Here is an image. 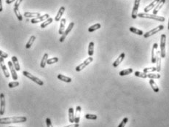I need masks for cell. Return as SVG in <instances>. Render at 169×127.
I'll return each instance as SVG.
<instances>
[{
	"mask_svg": "<svg viewBox=\"0 0 169 127\" xmlns=\"http://www.w3.org/2000/svg\"><path fill=\"white\" fill-rule=\"evenodd\" d=\"M3 8H2V0H0V12L2 11Z\"/></svg>",
	"mask_w": 169,
	"mask_h": 127,
	"instance_id": "45",
	"label": "cell"
},
{
	"mask_svg": "<svg viewBox=\"0 0 169 127\" xmlns=\"http://www.w3.org/2000/svg\"><path fill=\"white\" fill-rule=\"evenodd\" d=\"M138 17L139 18H150V19H153L155 21H165V18L162 17V16H158L154 14H149L146 12H144V13H138Z\"/></svg>",
	"mask_w": 169,
	"mask_h": 127,
	"instance_id": "2",
	"label": "cell"
},
{
	"mask_svg": "<svg viewBox=\"0 0 169 127\" xmlns=\"http://www.w3.org/2000/svg\"><path fill=\"white\" fill-rule=\"evenodd\" d=\"M159 2H160V0H154L152 3H150L149 5H147L146 8H144V11L147 13L148 12L150 11V10H152L153 8H155V6L158 4Z\"/></svg>",
	"mask_w": 169,
	"mask_h": 127,
	"instance_id": "18",
	"label": "cell"
},
{
	"mask_svg": "<svg viewBox=\"0 0 169 127\" xmlns=\"http://www.w3.org/2000/svg\"><path fill=\"white\" fill-rule=\"evenodd\" d=\"M165 3V0H160V2H158V4L155 6V8H154V10H153L154 15H156L158 12L160 10V9L163 7V5H164Z\"/></svg>",
	"mask_w": 169,
	"mask_h": 127,
	"instance_id": "16",
	"label": "cell"
},
{
	"mask_svg": "<svg viewBox=\"0 0 169 127\" xmlns=\"http://www.w3.org/2000/svg\"><path fill=\"white\" fill-rule=\"evenodd\" d=\"M35 39H36V37H35V36H34V35L31 36V37L29 38V41H28V42L26 43V48L27 49L31 48V46L32 45V44H33L34 42Z\"/></svg>",
	"mask_w": 169,
	"mask_h": 127,
	"instance_id": "31",
	"label": "cell"
},
{
	"mask_svg": "<svg viewBox=\"0 0 169 127\" xmlns=\"http://www.w3.org/2000/svg\"><path fill=\"white\" fill-rule=\"evenodd\" d=\"M8 64L9 66V68L10 69V73L12 75V79L14 80V81H17L18 80V75L16 73V70L15 69V67H14V66H13V64H12V62H10V61H9L8 62Z\"/></svg>",
	"mask_w": 169,
	"mask_h": 127,
	"instance_id": "10",
	"label": "cell"
},
{
	"mask_svg": "<svg viewBox=\"0 0 169 127\" xmlns=\"http://www.w3.org/2000/svg\"><path fill=\"white\" fill-rule=\"evenodd\" d=\"M88 55L90 56H92L94 54V42H90L89 43L88 46Z\"/></svg>",
	"mask_w": 169,
	"mask_h": 127,
	"instance_id": "29",
	"label": "cell"
},
{
	"mask_svg": "<svg viewBox=\"0 0 169 127\" xmlns=\"http://www.w3.org/2000/svg\"><path fill=\"white\" fill-rule=\"evenodd\" d=\"M47 59H48V54H45L42 58L41 63H40V66L42 68H45V65L47 64Z\"/></svg>",
	"mask_w": 169,
	"mask_h": 127,
	"instance_id": "26",
	"label": "cell"
},
{
	"mask_svg": "<svg viewBox=\"0 0 169 127\" xmlns=\"http://www.w3.org/2000/svg\"><path fill=\"white\" fill-rule=\"evenodd\" d=\"M129 30H130L132 33H134L136 35H144V32H143L142 30H140V29H136V28H135V27H130V28H129Z\"/></svg>",
	"mask_w": 169,
	"mask_h": 127,
	"instance_id": "28",
	"label": "cell"
},
{
	"mask_svg": "<svg viewBox=\"0 0 169 127\" xmlns=\"http://www.w3.org/2000/svg\"><path fill=\"white\" fill-rule=\"evenodd\" d=\"M24 16L26 17V18H32L34 17V18H37L41 16V14L39 12H24Z\"/></svg>",
	"mask_w": 169,
	"mask_h": 127,
	"instance_id": "23",
	"label": "cell"
},
{
	"mask_svg": "<svg viewBox=\"0 0 169 127\" xmlns=\"http://www.w3.org/2000/svg\"><path fill=\"white\" fill-rule=\"evenodd\" d=\"M160 54V51H158L157 55L155 56V63H156V71L158 72H160L161 70V57L159 56V54Z\"/></svg>",
	"mask_w": 169,
	"mask_h": 127,
	"instance_id": "13",
	"label": "cell"
},
{
	"mask_svg": "<svg viewBox=\"0 0 169 127\" xmlns=\"http://www.w3.org/2000/svg\"><path fill=\"white\" fill-rule=\"evenodd\" d=\"M81 107L77 106L76 108V111H75V115H74V123H79L80 120V114H81Z\"/></svg>",
	"mask_w": 169,
	"mask_h": 127,
	"instance_id": "17",
	"label": "cell"
},
{
	"mask_svg": "<svg viewBox=\"0 0 169 127\" xmlns=\"http://www.w3.org/2000/svg\"><path fill=\"white\" fill-rule=\"evenodd\" d=\"M23 75L25 76V77H28L29 79H30L31 81H34L35 83H37L39 85H44V83H43V81H42L40 79H39L38 77H35L33 75H31V73H29V72H28L27 71H23Z\"/></svg>",
	"mask_w": 169,
	"mask_h": 127,
	"instance_id": "3",
	"label": "cell"
},
{
	"mask_svg": "<svg viewBox=\"0 0 169 127\" xmlns=\"http://www.w3.org/2000/svg\"><path fill=\"white\" fill-rule=\"evenodd\" d=\"M19 82L18 81H13V82H10L9 84H8V87L9 88H15L19 85Z\"/></svg>",
	"mask_w": 169,
	"mask_h": 127,
	"instance_id": "39",
	"label": "cell"
},
{
	"mask_svg": "<svg viewBox=\"0 0 169 127\" xmlns=\"http://www.w3.org/2000/svg\"><path fill=\"white\" fill-rule=\"evenodd\" d=\"M16 0H6V3L8 4H12L13 2H15Z\"/></svg>",
	"mask_w": 169,
	"mask_h": 127,
	"instance_id": "44",
	"label": "cell"
},
{
	"mask_svg": "<svg viewBox=\"0 0 169 127\" xmlns=\"http://www.w3.org/2000/svg\"><path fill=\"white\" fill-rule=\"evenodd\" d=\"M0 57H2V58H7L8 57V54L7 53H5V52H3V51H2V50H0Z\"/></svg>",
	"mask_w": 169,
	"mask_h": 127,
	"instance_id": "41",
	"label": "cell"
},
{
	"mask_svg": "<svg viewBox=\"0 0 169 127\" xmlns=\"http://www.w3.org/2000/svg\"><path fill=\"white\" fill-rule=\"evenodd\" d=\"M80 126V125H79V123H72V124H70L69 126H66L64 127H79Z\"/></svg>",
	"mask_w": 169,
	"mask_h": 127,
	"instance_id": "43",
	"label": "cell"
},
{
	"mask_svg": "<svg viewBox=\"0 0 169 127\" xmlns=\"http://www.w3.org/2000/svg\"><path fill=\"white\" fill-rule=\"evenodd\" d=\"M149 83H150V85H151V87L153 89V91L155 93H158L159 92V91H160V89L158 88V85L156 84V83L154 81V80L152 79H150V81H149Z\"/></svg>",
	"mask_w": 169,
	"mask_h": 127,
	"instance_id": "25",
	"label": "cell"
},
{
	"mask_svg": "<svg viewBox=\"0 0 169 127\" xmlns=\"http://www.w3.org/2000/svg\"><path fill=\"white\" fill-rule=\"evenodd\" d=\"M84 117L86 119L88 120H96L98 118V116L96 115H94V114H86Z\"/></svg>",
	"mask_w": 169,
	"mask_h": 127,
	"instance_id": "37",
	"label": "cell"
},
{
	"mask_svg": "<svg viewBox=\"0 0 169 127\" xmlns=\"http://www.w3.org/2000/svg\"><path fill=\"white\" fill-rule=\"evenodd\" d=\"M168 29L169 30V21H168Z\"/></svg>",
	"mask_w": 169,
	"mask_h": 127,
	"instance_id": "46",
	"label": "cell"
},
{
	"mask_svg": "<svg viewBox=\"0 0 169 127\" xmlns=\"http://www.w3.org/2000/svg\"><path fill=\"white\" fill-rule=\"evenodd\" d=\"M128 118H123V120L121 121V123H119V125L118 126V127H125V125H126V123H128Z\"/></svg>",
	"mask_w": 169,
	"mask_h": 127,
	"instance_id": "40",
	"label": "cell"
},
{
	"mask_svg": "<svg viewBox=\"0 0 169 127\" xmlns=\"http://www.w3.org/2000/svg\"><path fill=\"white\" fill-rule=\"evenodd\" d=\"M69 120L71 123H74V112L72 108H70L69 109Z\"/></svg>",
	"mask_w": 169,
	"mask_h": 127,
	"instance_id": "24",
	"label": "cell"
},
{
	"mask_svg": "<svg viewBox=\"0 0 169 127\" xmlns=\"http://www.w3.org/2000/svg\"><path fill=\"white\" fill-rule=\"evenodd\" d=\"M0 116H3L5 112V97L4 93H0Z\"/></svg>",
	"mask_w": 169,
	"mask_h": 127,
	"instance_id": "7",
	"label": "cell"
},
{
	"mask_svg": "<svg viewBox=\"0 0 169 127\" xmlns=\"http://www.w3.org/2000/svg\"><path fill=\"white\" fill-rule=\"evenodd\" d=\"M64 11H65V8H64V7H61V8L59 9V10H58V12H57V15L55 16V21H59L61 20V17L62 16H63Z\"/></svg>",
	"mask_w": 169,
	"mask_h": 127,
	"instance_id": "19",
	"label": "cell"
},
{
	"mask_svg": "<svg viewBox=\"0 0 169 127\" xmlns=\"http://www.w3.org/2000/svg\"><path fill=\"white\" fill-rule=\"evenodd\" d=\"M143 71L144 73H152L156 71V67H145L143 69Z\"/></svg>",
	"mask_w": 169,
	"mask_h": 127,
	"instance_id": "34",
	"label": "cell"
},
{
	"mask_svg": "<svg viewBox=\"0 0 169 127\" xmlns=\"http://www.w3.org/2000/svg\"><path fill=\"white\" fill-rule=\"evenodd\" d=\"M101 24L100 23H96V24H94V25H93L90 27H89L88 28V31L89 32H93L94 31H96V30H98V29H100L101 28Z\"/></svg>",
	"mask_w": 169,
	"mask_h": 127,
	"instance_id": "30",
	"label": "cell"
},
{
	"mask_svg": "<svg viewBox=\"0 0 169 127\" xmlns=\"http://www.w3.org/2000/svg\"><path fill=\"white\" fill-rule=\"evenodd\" d=\"M10 127H15V126H10Z\"/></svg>",
	"mask_w": 169,
	"mask_h": 127,
	"instance_id": "47",
	"label": "cell"
},
{
	"mask_svg": "<svg viewBox=\"0 0 169 127\" xmlns=\"http://www.w3.org/2000/svg\"><path fill=\"white\" fill-rule=\"evenodd\" d=\"M140 2H141V0H135L134 1V6L133 8L132 15H131L133 19H136L138 17V10L139 5H140Z\"/></svg>",
	"mask_w": 169,
	"mask_h": 127,
	"instance_id": "8",
	"label": "cell"
},
{
	"mask_svg": "<svg viewBox=\"0 0 169 127\" xmlns=\"http://www.w3.org/2000/svg\"><path fill=\"white\" fill-rule=\"evenodd\" d=\"M158 44L157 43H154L153 46H152V59H151V62L152 64L155 63V56L157 55L158 53Z\"/></svg>",
	"mask_w": 169,
	"mask_h": 127,
	"instance_id": "14",
	"label": "cell"
},
{
	"mask_svg": "<svg viewBox=\"0 0 169 127\" xmlns=\"http://www.w3.org/2000/svg\"><path fill=\"white\" fill-rule=\"evenodd\" d=\"M58 62V58L57 57H54V58H51L50 59H47V64H55L56 62Z\"/></svg>",
	"mask_w": 169,
	"mask_h": 127,
	"instance_id": "38",
	"label": "cell"
},
{
	"mask_svg": "<svg viewBox=\"0 0 169 127\" xmlns=\"http://www.w3.org/2000/svg\"><path fill=\"white\" fill-rule=\"evenodd\" d=\"M160 75L159 74H154V73H150L147 75V77H149L150 79H160Z\"/></svg>",
	"mask_w": 169,
	"mask_h": 127,
	"instance_id": "36",
	"label": "cell"
},
{
	"mask_svg": "<svg viewBox=\"0 0 169 127\" xmlns=\"http://www.w3.org/2000/svg\"><path fill=\"white\" fill-rule=\"evenodd\" d=\"M165 45H166V35L163 34L160 39V56L161 58H165Z\"/></svg>",
	"mask_w": 169,
	"mask_h": 127,
	"instance_id": "4",
	"label": "cell"
},
{
	"mask_svg": "<svg viewBox=\"0 0 169 127\" xmlns=\"http://www.w3.org/2000/svg\"><path fill=\"white\" fill-rule=\"evenodd\" d=\"M53 18H49L48 19L45 20V21H43V23L41 24V28H45L47 27L48 25H50V23L53 22Z\"/></svg>",
	"mask_w": 169,
	"mask_h": 127,
	"instance_id": "32",
	"label": "cell"
},
{
	"mask_svg": "<svg viewBox=\"0 0 169 127\" xmlns=\"http://www.w3.org/2000/svg\"><path fill=\"white\" fill-rule=\"evenodd\" d=\"M74 26V22H71V23H69V26L67 27V29H66L64 32V34L62 35L61 37L60 38V42H63L64 41V39H65L66 37V36L69 35V32L72 31V29H73Z\"/></svg>",
	"mask_w": 169,
	"mask_h": 127,
	"instance_id": "9",
	"label": "cell"
},
{
	"mask_svg": "<svg viewBox=\"0 0 169 127\" xmlns=\"http://www.w3.org/2000/svg\"><path fill=\"white\" fill-rule=\"evenodd\" d=\"M133 69L129 68V69H123L122 71H120L119 74L120 76H125V75H129V74L133 73Z\"/></svg>",
	"mask_w": 169,
	"mask_h": 127,
	"instance_id": "27",
	"label": "cell"
},
{
	"mask_svg": "<svg viewBox=\"0 0 169 127\" xmlns=\"http://www.w3.org/2000/svg\"><path fill=\"white\" fill-rule=\"evenodd\" d=\"M0 66H1V68L2 69V71H3V73H4V76L5 77H10V72H9V71L8 70V68H7V66L6 65L4 64V58H2V57H0Z\"/></svg>",
	"mask_w": 169,
	"mask_h": 127,
	"instance_id": "11",
	"label": "cell"
},
{
	"mask_svg": "<svg viewBox=\"0 0 169 127\" xmlns=\"http://www.w3.org/2000/svg\"><path fill=\"white\" fill-rule=\"evenodd\" d=\"M134 75L136 77H141V78H146L147 77V74L144 72H135Z\"/></svg>",
	"mask_w": 169,
	"mask_h": 127,
	"instance_id": "35",
	"label": "cell"
},
{
	"mask_svg": "<svg viewBox=\"0 0 169 127\" xmlns=\"http://www.w3.org/2000/svg\"><path fill=\"white\" fill-rule=\"evenodd\" d=\"M50 18V16L49 14H45L43 16H39V17H37V18H34L33 19H31V22L32 23H37L41 22V21H45V20L48 19Z\"/></svg>",
	"mask_w": 169,
	"mask_h": 127,
	"instance_id": "12",
	"label": "cell"
},
{
	"mask_svg": "<svg viewBox=\"0 0 169 127\" xmlns=\"http://www.w3.org/2000/svg\"><path fill=\"white\" fill-rule=\"evenodd\" d=\"M26 117H24V116H13V117H8V118H0V124L23 123V122H26Z\"/></svg>",
	"mask_w": 169,
	"mask_h": 127,
	"instance_id": "1",
	"label": "cell"
},
{
	"mask_svg": "<svg viewBox=\"0 0 169 127\" xmlns=\"http://www.w3.org/2000/svg\"><path fill=\"white\" fill-rule=\"evenodd\" d=\"M163 29H164V26H163V25H160V26H158V27H156V28H154V29H152V30H150V31L146 32L145 34H144V38H148V37H150L151 36H152V35L158 33L159 31H162Z\"/></svg>",
	"mask_w": 169,
	"mask_h": 127,
	"instance_id": "5",
	"label": "cell"
},
{
	"mask_svg": "<svg viewBox=\"0 0 169 127\" xmlns=\"http://www.w3.org/2000/svg\"><path fill=\"white\" fill-rule=\"evenodd\" d=\"M12 62L13 64V66L15 67L16 71H20V66L19 63H18V58L16 56H12Z\"/></svg>",
	"mask_w": 169,
	"mask_h": 127,
	"instance_id": "21",
	"label": "cell"
},
{
	"mask_svg": "<svg viewBox=\"0 0 169 127\" xmlns=\"http://www.w3.org/2000/svg\"><path fill=\"white\" fill-rule=\"evenodd\" d=\"M125 56V54H124V53H122V54H120L119 56V57L117 58L115 61L114 62V63H113V66L114 67H117L122 63L123 60H124Z\"/></svg>",
	"mask_w": 169,
	"mask_h": 127,
	"instance_id": "15",
	"label": "cell"
},
{
	"mask_svg": "<svg viewBox=\"0 0 169 127\" xmlns=\"http://www.w3.org/2000/svg\"><path fill=\"white\" fill-rule=\"evenodd\" d=\"M14 12H15V14H16V17L18 18V19L20 21H22V20H23V17H22V16H21V14H20V12L18 8H14Z\"/></svg>",
	"mask_w": 169,
	"mask_h": 127,
	"instance_id": "33",
	"label": "cell"
},
{
	"mask_svg": "<svg viewBox=\"0 0 169 127\" xmlns=\"http://www.w3.org/2000/svg\"><path fill=\"white\" fill-rule=\"evenodd\" d=\"M66 22V20L65 18H62V19L61 20L60 28H59V30H58V33H59L60 35H63L64 31H65Z\"/></svg>",
	"mask_w": 169,
	"mask_h": 127,
	"instance_id": "20",
	"label": "cell"
},
{
	"mask_svg": "<svg viewBox=\"0 0 169 127\" xmlns=\"http://www.w3.org/2000/svg\"><path fill=\"white\" fill-rule=\"evenodd\" d=\"M22 1H23V0H16V3H15V7H14V8H18V7H19V5L20 4V3L22 2Z\"/></svg>",
	"mask_w": 169,
	"mask_h": 127,
	"instance_id": "42",
	"label": "cell"
},
{
	"mask_svg": "<svg viewBox=\"0 0 169 127\" xmlns=\"http://www.w3.org/2000/svg\"><path fill=\"white\" fill-rule=\"evenodd\" d=\"M93 58L92 56H90V57L87 58L86 60H84V62H82V64H80V65L77 66V67H76V69H75V70H76L77 72H80L82 69H84L87 66H88L89 64L93 62Z\"/></svg>",
	"mask_w": 169,
	"mask_h": 127,
	"instance_id": "6",
	"label": "cell"
},
{
	"mask_svg": "<svg viewBox=\"0 0 169 127\" xmlns=\"http://www.w3.org/2000/svg\"><path fill=\"white\" fill-rule=\"evenodd\" d=\"M57 77H58V80H60V81H64V82H65V83H71V82H72V79H71V77L65 76V75H61V74H58V75H57Z\"/></svg>",
	"mask_w": 169,
	"mask_h": 127,
	"instance_id": "22",
	"label": "cell"
}]
</instances>
